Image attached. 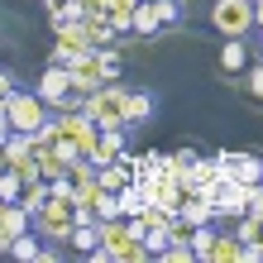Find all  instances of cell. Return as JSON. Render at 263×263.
Listing matches in <instances>:
<instances>
[{"instance_id": "obj_1", "label": "cell", "mask_w": 263, "mask_h": 263, "mask_svg": "<svg viewBox=\"0 0 263 263\" xmlns=\"http://www.w3.org/2000/svg\"><path fill=\"white\" fill-rule=\"evenodd\" d=\"M125 91L129 86H120V77L101 82L91 96H82V115L96 129H125Z\"/></svg>"}, {"instance_id": "obj_2", "label": "cell", "mask_w": 263, "mask_h": 263, "mask_svg": "<svg viewBox=\"0 0 263 263\" xmlns=\"http://www.w3.org/2000/svg\"><path fill=\"white\" fill-rule=\"evenodd\" d=\"M39 101L48 105V110H82V91L72 86L63 63H48L39 72Z\"/></svg>"}, {"instance_id": "obj_3", "label": "cell", "mask_w": 263, "mask_h": 263, "mask_svg": "<svg viewBox=\"0 0 263 263\" xmlns=\"http://www.w3.org/2000/svg\"><path fill=\"white\" fill-rule=\"evenodd\" d=\"M53 120V129H58V139H63V144L72 148V153H82V158H86V153L91 148H96V125H91V120L82 115V110H53L48 115Z\"/></svg>"}, {"instance_id": "obj_4", "label": "cell", "mask_w": 263, "mask_h": 263, "mask_svg": "<svg viewBox=\"0 0 263 263\" xmlns=\"http://www.w3.org/2000/svg\"><path fill=\"white\" fill-rule=\"evenodd\" d=\"M96 235H101V244L86 254L91 263H115V258H120V249H125L129 239H139L134 230H129L125 215H101V220H96Z\"/></svg>"}, {"instance_id": "obj_5", "label": "cell", "mask_w": 263, "mask_h": 263, "mask_svg": "<svg viewBox=\"0 0 263 263\" xmlns=\"http://www.w3.org/2000/svg\"><path fill=\"white\" fill-rule=\"evenodd\" d=\"M5 115H10V129L34 134L43 120H48V105L39 101V91H10L5 96Z\"/></svg>"}, {"instance_id": "obj_6", "label": "cell", "mask_w": 263, "mask_h": 263, "mask_svg": "<svg viewBox=\"0 0 263 263\" xmlns=\"http://www.w3.org/2000/svg\"><path fill=\"white\" fill-rule=\"evenodd\" d=\"M211 24L225 39H244L254 29V0H215L211 5Z\"/></svg>"}, {"instance_id": "obj_7", "label": "cell", "mask_w": 263, "mask_h": 263, "mask_svg": "<svg viewBox=\"0 0 263 263\" xmlns=\"http://www.w3.org/2000/svg\"><path fill=\"white\" fill-rule=\"evenodd\" d=\"M67 77H72V86L82 91V96H91L101 82H110V72H105V58L101 48H86V53H77L72 63H67Z\"/></svg>"}, {"instance_id": "obj_8", "label": "cell", "mask_w": 263, "mask_h": 263, "mask_svg": "<svg viewBox=\"0 0 263 263\" xmlns=\"http://www.w3.org/2000/svg\"><path fill=\"white\" fill-rule=\"evenodd\" d=\"M72 225H77V211H67V206H48L43 201V211H34V235L43 244H67Z\"/></svg>"}, {"instance_id": "obj_9", "label": "cell", "mask_w": 263, "mask_h": 263, "mask_svg": "<svg viewBox=\"0 0 263 263\" xmlns=\"http://www.w3.org/2000/svg\"><path fill=\"white\" fill-rule=\"evenodd\" d=\"M53 39H58V43H53V63H63V67L72 63L77 53H86V48H91V34H86V24H82V20H72V24H63V29H53Z\"/></svg>"}, {"instance_id": "obj_10", "label": "cell", "mask_w": 263, "mask_h": 263, "mask_svg": "<svg viewBox=\"0 0 263 263\" xmlns=\"http://www.w3.org/2000/svg\"><path fill=\"white\" fill-rule=\"evenodd\" d=\"M0 153H5V167H20V173H39V167H34V134H20V129H14L5 144H0Z\"/></svg>"}, {"instance_id": "obj_11", "label": "cell", "mask_w": 263, "mask_h": 263, "mask_svg": "<svg viewBox=\"0 0 263 263\" xmlns=\"http://www.w3.org/2000/svg\"><path fill=\"white\" fill-rule=\"evenodd\" d=\"M125 153H129V144H125V129H101V134H96V148H91L86 158L101 167V163H115V158H125Z\"/></svg>"}, {"instance_id": "obj_12", "label": "cell", "mask_w": 263, "mask_h": 263, "mask_svg": "<svg viewBox=\"0 0 263 263\" xmlns=\"http://www.w3.org/2000/svg\"><path fill=\"white\" fill-rule=\"evenodd\" d=\"M239 249H244V244L235 239V230L215 225V239H211V249H206V263H239Z\"/></svg>"}, {"instance_id": "obj_13", "label": "cell", "mask_w": 263, "mask_h": 263, "mask_svg": "<svg viewBox=\"0 0 263 263\" xmlns=\"http://www.w3.org/2000/svg\"><path fill=\"white\" fill-rule=\"evenodd\" d=\"M96 182H101V192H125L129 182H134L129 153H125V158H115V163H101V167H96Z\"/></svg>"}, {"instance_id": "obj_14", "label": "cell", "mask_w": 263, "mask_h": 263, "mask_svg": "<svg viewBox=\"0 0 263 263\" xmlns=\"http://www.w3.org/2000/svg\"><path fill=\"white\" fill-rule=\"evenodd\" d=\"M24 182H20V206L34 215V211H43V201H48V177H39V173H20Z\"/></svg>"}, {"instance_id": "obj_15", "label": "cell", "mask_w": 263, "mask_h": 263, "mask_svg": "<svg viewBox=\"0 0 263 263\" xmlns=\"http://www.w3.org/2000/svg\"><path fill=\"white\" fill-rule=\"evenodd\" d=\"M220 67L230 72V82H239L244 67H249V53H244V39H225V48H220Z\"/></svg>"}, {"instance_id": "obj_16", "label": "cell", "mask_w": 263, "mask_h": 263, "mask_svg": "<svg viewBox=\"0 0 263 263\" xmlns=\"http://www.w3.org/2000/svg\"><path fill=\"white\" fill-rule=\"evenodd\" d=\"M230 230H235L239 244H258V249H263V215L244 211V215H235V220H230Z\"/></svg>"}, {"instance_id": "obj_17", "label": "cell", "mask_w": 263, "mask_h": 263, "mask_svg": "<svg viewBox=\"0 0 263 263\" xmlns=\"http://www.w3.org/2000/svg\"><path fill=\"white\" fill-rule=\"evenodd\" d=\"M153 115V96L148 91H125V125H144Z\"/></svg>"}, {"instance_id": "obj_18", "label": "cell", "mask_w": 263, "mask_h": 263, "mask_svg": "<svg viewBox=\"0 0 263 263\" xmlns=\"http://www.w3.org/2000/svg\"><path fill=\"white\" fill-rule=\"evenodd\" d=\"M215 177H230L225 163L220 158H201V153H196V158H192V182H196V187H211Z\"/></svg>"}, {"instance_id": "obj_19", "label": "cell", "mask_w": 263, "mask_h": 263, "mask_svg": "<svg viewBox=\"0 0 263 263\" xmlns=\"http://www.w3.org/2000/svg\"><path fill=\"white\" fill-rule=\"evenodd\" d=\"M115 196H120V215H125V220H134V215L148 211V196H144V187H139V182H129V187L115 192Z\"/></svg>"}, {"instance_id": "obj_20", "label": "cell", "mask_w": 263, "mask_h": 263, "mask_svg": "<svg viewBox=\"0 0 263 263\" xmlns=\"http://www.w3.org/2000/svg\"><path fill=\"white\" fill-rule=\"evenodd\" d=\"M134 5H139V0H105V20H110V29H115V34H129Z\"/></svg>"}, {"instance_id": "obj_21", "label": "cell", "mask_w": 263, "mask_h": 263, "mask_svg": "<svg viewBox=\"0 0 263 263\" xmlns=\"http://www.w3.org/2000/svg\"><path fill=\"white\" fill-rule=\"evenodd\" d=\"M129 34H139V39H153V34H158V14H153V5H148V0H139V5H134Z\"/></svg>"}, {"instance_id": "obj_22", "label": "cell", "mask_w": 263, "mask_h": 263, "mask_svg": "<svg viewBox=\"0 0 263 263\" xmlns=\"http://www.w3.org/2000/svg\"><path fill=\"white\" fill-rule=\"evenodd\" d=\"M67 244H72L77 254H91V249L101 244V235H96V225H91V220H77V225H72V235H67Z\"/></svg>"}, {"instance_id": "obj_23", "label": "cell", "mask_w": 263, "mask_h": 263, "mask_svg": "<svg viewBox=\"0 0 263 263\" xmlns=\"http://www.w3.org/2000/svg\"><path fill=\"white\" fill-rule=\"evenodd\" d=\"M0 225H5L10 235H24V230H34V215H29L20 201H10V206H5V215H0Z\"/></svg>"}, {"instance_id": "obj_24", "label": "cell", "mask_w": 263, "mask_h": 263, "mask_svg": "<svg viewBox=\"0 0 263 263\" xmlns=\"http://www.w3.org/2000/svg\"><path fill=\"white\" fill-rule=\"evenodd\" d=\"M153 14H158V29H177L182 24V0H148Z\"/></svg>"}, {"instance_id": "obj_25", "label": "cell", "mask_w": 263, "mask_h": 263, "mask_svg": "<svg viewBox=\"0 0 263 263\" xmlns=\"http://www.w3.org/2000/svg\"><path fill=\"white\" fill-rule=\"evenodd\" d=\"M239 82H244V91H249V101H254V105H263V63L244 67V77H239Z\"/></svg>"}, {"instance_id": "obj_26", "label": "cell", "mask_w": 263, "mask_h": 263, "mask_svg": "<svg viewBox=\"0 0 263 263\" xmlns=\"http://www.w3.org/2000/svg\"><path fill=\"white\" fill-rule=\"evenodd\" d=\"M115 263H153V249H148L144 239H129L125 249H120V258H115Z\"/></svg>"}, {"instance_id": "obj_27", "label": "cell", "mask_w": 263, "mask_h": 263, "mask_svg": "<svg viewBox=\"0 0 263 263\" xmlns=\"http://www.w3.org/2000/svg\"><path fill=\"white\" fill-rule=\"evenodd\" d=\"M192 258H196L192 244H173V239H167L163 249H158V263H192Z\"/></svg>"}, {"instance_id": "obj_28", "label": "cell", "mask_w": 263, "mask_h": 263, "mask_svg": "<svg viewBox=\"0 0 263 263\" xmlns=\"http://www.w3.org/2000/svg\"><path fill=\"white\" fill-rule=\"evenodd\" d=\"M10 91H14V77H10V72H0V101H5Z\"/></svg>"}, {"instance_id": "obj_29", "label": "cell", "mask_w": 263, "mask_h": 263, "mask_svg": "<svg viewBox=\"0 0 263 263\" xmlns=\"http://www.w3.org/2000/svg\"><path fill=\"white\" fill-rule=\"evenodd\" d=\"M10 244H14V235H10L5 225H0V254H10Z\"/></svg>"}, {"instance_id": "obj_30", "label": "cell", "mask_w": 263, "mask_h": 263, "mask_svg": "<svg viewBox=\"0 0 263 263\" xmlns=\"http://www.w3.org/2000/svg\"><path fill=\"white\" fill-rule=\"evenodd\" d=\"M254 29L263 34V0H254Z\"/></svg>"}, {"instance_id": "obj_31", "label": "cell", "mask_w": 263, "mask_h": 263, "mask_svg": "<svg viewBox=\"0 0 263 263\" xmlns=\"http://www.w3.org/2000/svg\"><path fill=\"white\" fill-rule=\"evenodd\" d=\"M5 206H10V201H5V196H0V215H5Z\"/></svg>"}, {"instance_id": "obj_32", "label": "cell", "mask_w": 263, "mask_h": 263, "mask_svg": "<svg viewBox=\"0 0 263 263\" xmlns=\"http://www.w3.org/2000/svg\"><path fill=\"white\" fill-rule=\"evenodd\" d=\"M0 173H5V153H0Z\"/></svg>"}, {"instance_id": "obj_33", "label": "cell", "mask_w": 263, "mask_h": 263, "mask_svg": "<svg viewBox=\"0 0 263 263\" xmlns=\"http://www.w3.org/2000/svg\"><path fill=\"white\" fill-rule=\"evenodd\" d=\"M258 63H263V43H258Z\"/></svg>"}]
</instances>
